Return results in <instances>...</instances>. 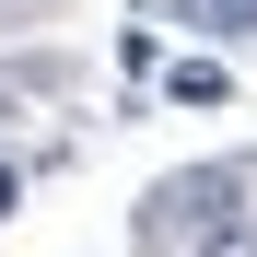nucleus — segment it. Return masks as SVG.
<instances>
[{
	"mask_svg": "<svg viewBox=\"0 0 257 257\" xmlns=\"http://www.w3.org/2000/svg\"><path fill=\"white\" fill-rule=\"evenodd\" d=\"M234 199H245V176H234V164H199V176H164V187H152V234H199V222H222Z\"/></svg>",
	"mask_w": 257,
	"mask_h": 257,
	"instance_id": "f257e3e1",
	"label": "nucleus"
},
{
	"mask_svg": "<svg viewBox=\"0 0 257 257\" xmlns=\"http://www.w3.org/2000/svg\"><path fill=\"white\" fill-rule=\"evenodd\" d=\"M187 257H257V210H222V222H199Z\"/></svg>",
	"mask_w": 257,
	"mask_h": 257,
	"instance_id": "f03ea898",
	"label": "nucleus"
},
{
	"mask_svg": "<svg viewBox=\"0 0 257 257\" xmlns=\"http://www.w3.org/2000/svg\"><path fill=\"white\" fill-rule=\"evenodd\" d=\"M164 94H176V105H222L234 82H222V59H176V70H164Z\"/></svg>",
	"mask_w": 257,
	"mask_h": 257,
	"instance_id": "7ed1b4c3",
	"label": "nucleus"
},
{
	"mask_svg": "<svg viewBox=\"0 0 257 257\" xmlns=\"http://www.w3.org/2000/svg\"><path fill=\"white\" fill-rule=\"evenodd\" d=\"M210 35H257V0H210Z\"/></svg>",
	"mask_w": 257,
	"mask_h": 257,
	"instance_id": "20e7f679",
	"label": "nucleus"
},
{
	"mask_svg": "<svg viewBox=\"0 0 257 257\" xmlns=\"http://www.w3.org/2000/svg\"><path fill=\"white\" fill-rule=\"evenodd\" d=\"M141 12H152V24H176V12H187V24H210V0H141Z\"/></svg>",
	"mask_w": 257,
	"mask_h": 257,
	"instance_id": "39448f33",
	"label": "nucleus"
},
{
	"mask_svg": "<svg viewBox=\"0 0 257 257\" xmlns=\"http://www.w3.org/2000/svg\"><path fill=\"white\" fill-rule=\"evenodd\" d=\"M12 199H24V176H12V164H0V222H12Z\"/></svg>",
	"mask_w": 257,
	"mask_h": 257,
	"instance_id": "423d86ee",
	"label": "nucleus"
}]
</instances>
